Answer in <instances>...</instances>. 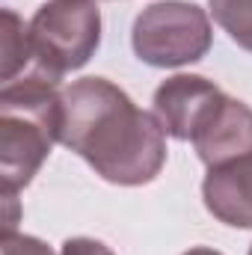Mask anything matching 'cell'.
<instances>
[{
    "label": "cell",
    "instance_id": "cell-4",
    "mask_svg": "<svg viewBox=\"0 0 252 255\" xmlns=\"http://www.w3.org/2000/svg\"><path fill=\"white\" fill-rule=\"evenodd\" d=\"M214 33L208 12L187 0H160L142 9L130 30L133 54L154 68L199 63L211 51Z\"/></svg>",
    "mask_w": 252,
    "mask_h": 255
},
{
    "label": "cell",
    "instance_id": "cell-3",
    "mask_svg": "<svg viewBox=\"0 0 252 255\" xmlns=\"http://www.w3.org/2000/svg\"><path fill=\"white\" fill-rule=\"evenodd\" d=\"M101 42V12L95 0H51L30 21L33 63L39 74L60 80L89 63Z\"/></svg>",
    "mask_w": 252,
    "mask_h": 255
},
{
    "label": "cell",
    "instance_id": "cell-11",
    "mask_svg": "<svg viewBox=\"0 0 252 255\" xmlns=\"http://www.w3.org/2000/svg\"><path fill=\"white\" fill-rule=\"evenodd\" d=\"M60 255H113V250L92 238H68Z\"/></svg>",
    "mask_w": 252,
    "mask_h": 255
},
{
    "label": "cell",
    "instance_id": "cell-9",
    "mask_svg": "<svg viewBox=\"0 0 252 255\" xmlns=\"http://www.w3.org/2000/svg\"><path fill=\"white\" fill-rule=\"evenodd\" d=\"M208 6L229 39L252 54V0H208Z\"/></svg>",
    "mask_w": 252,
    "mask_h": 255
},
{
    "label": "cell",
    "instance_id": "cell-5",
    "mask_svg": "<svg viewBox=\"0 0 252 255\" xmlns=\"http://www.w3.org/2000/svg\"><path fill=\"white\" fill-rule=\"evenodd\" d=\"M226 92L199 74H175L154 92V116L163 130L175 139H190Z\"/></svg>",
    "mask_w": 252,
    "mask_h": 255
},
{
    "label": "cell",
    "instance_id": "cell-8",
    "mask_svg": "<svg viewBox=\"0 0 252 255\" xmlns=\"http://www.w3.org/2000/svg\"><path fill=\"white\" fill-rule=\"evenodd\" d=\"M30 60V24H24L12 9H3V83L18 80V71H24Z\"/></svg>",
    "mask_w": 252,
    "mask_h": 255
},
{
    "label": "cell",
    "instance_id": "cell-12",
    "mask_svg": "<svg viewBox=\"0 0 252 255\" xmlns=\"http://www.w3.org/2000/svg\"><path fill=\"white\" fill-rule=\"evenodd\" d=\"M250 255H252V250H250Z\"/></svg>",
    "mask_w": 252,
    "mask_h": 255
},
{
    "label": "cell",
    "instance_id": "cell-2",
    "mask_svg": "<svg viewBox=\"0 0 252 255\" xmlns=\"http://www.w3.org/2000/svg\"><path fill=\"white\" fill-rule=\"evenodd\" d=\"M63 92L57 80L30 74L3 83L0 92V193L24 190L54 142H60Z\"/></svg>",
    "mask_w": 252,
    "mask_h": 255
},
{
    "label": "cell",
    "instance_id": "cell-10",
    "mask_svg": "<svg viewBox=\"0 0 252 255\" xmlns=\"http://www.w3.org/2000/svg\"><path fill=\"white\" fill-rule=\"evenodd\" d=\"M0 253L3 255H54L48 244H42L39 238H30V235H3L0 241Z\"/></svg>",
    "mask_w": 252,
    "mask_h": 255
},
{
    "label": "cell",
    "instance_id": "cell-6",
    "mask_svg": "<svg viewBox=\"0 0 252 255\" xmlns=\"http://www.w3.org/2000/svg\"><path fill=\"white\" fill-rule=\"evenodd\" d=\"M199 160L214 169L223 163H232L252 151V110L238 101L223 95L220 104L211 110V116L202 122V128L193 136Z\"/></svg>",
    "mask_w": 252,
    "mask_h": 255
},
{
    "label": "cell",
    "instance_id": "cell-1",
    "mask_svg": "<svg viewBox=\"0 0 252 255\" xmlns=\"http://www.w3.org/2000/svg\"><path fill=\"white\" fill-rule=\"evenodd\" d=\"M60 142L122 187L154 181L166 163V130L157 116L104 77H83L63 89Z\"/></svg>",
    "mask_w": 252,
    "mask_h": 255
},
{
    "label": "cell",
    "instance_id": "cell-7",
    "mask_svg": "<svg viewBox=\"0 0 252 255\" xmlns=\"http://www.w3.org/2000/svg\"><path fill=\"white\" fill-rule=\"evenodd\" d=\"M202 199L220 223L232 229H252V151L208 169Z\"/></svg>",
    "mask_w": 252,
    "mask_h": 255
}]
</instances>
